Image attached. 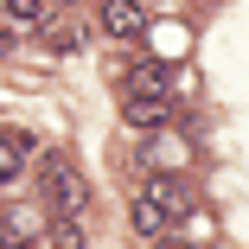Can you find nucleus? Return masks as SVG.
Instances as JSON below:
<instances>
[{
  "label": "nucleus",
  "instance_id": "obj_11",
  "mask_svg": "<svg viewBox=\"0 0 249 249\" xmlns=\"http://www.w3.org/2000/svg\"><path fill=\"white\" fill-rule=\"evenodd\" d=\"M45 38H52L58 52H77V26H52V32H45Z\"/></svg>",
  "mask_w": 249,
  "mask_h": 249
},
{
  "label": "nucleus",
  "instance_id": "obj_12",
  "mask_svg": "<svg viewBox=\"0 0 249 249\" xmlns=\"http://www.w3.org/2000/svg\"><path fill=\"white\" fill-rule=\"evenodd\" d=\"M154 243H160V249H192V243H179V236H154Z\"/></svg>",
  "mask_w": 249,
  "mask_h": 249
},
{
  "label": "nucleus",
  "instance_id": "obj_10",
  "mask_svg": "<svg viewBox=\"0 0 249 249\" xmlns=\"http://www.w3.org/2000/svg\"><path fill=\"white\" fill-rule=\"evenodd\" d=\"M52 249H83V230H77V217H58V224H52Z\"/></svg>",
  "mask_w": 249,
  "mask_h": 249
},
{
  "label": "nucleus",
  "instance_id": "obj_6",
  "mask_svg": "<svg viewBox=\"0 0 249 249\" xmlns=\"http://www.w3.org/2000/svg\"><path fill=\"white\" fill-rule=\"evenodd\" d=\"M26 154H32V141H26V134H0V185H7V179H19Z\"/></svg>",
  "mask_w": 249,
  "mask_h": 249
},
{
  "label": "nucleus",
  "instance_id": "obj_3",
  "mask_svg": "<svg viewBox=\"0 0 249 249\" xmlns=\"http://www.w3.org/2000/svg\"><path fill=\"white\" fill-rule=\"evenodd\" d=\"M122 89H128V96H173V71H166V64H128Z\"/></svg>",
  "mask_w": 249,
  "mask_h": 249
},
{
  "label": "nucleus",
  "instance_id": "obj_4",
  "mask_svg": "<svg viewBox=\"0 0 249 249\" xmlns=\"http://www.w3.org/2000/svg\"><path fill=\"white\" fill-rule=\"evenodd\" d=\"M141 198H154V205H160V211H166L173 224H179V217L192 211V198H185V185H173V179H147V185H141Z\"/></svg>",
  "mask_w": 249,
  "mask_h": 249
},
{
  "label": "nucleus",
  "instance_id": "obj_13",
  "mask_svg": "<svg viewBox=\"0 0 249 249\" xmlns=\"http://www.w3.org/2000/svg\"><path fill=\"white\" fill-rule=\"evenodd\" d=\"M0 45H7V13H0Z\"/></svg>",
  "mask_w": 249,
  "mask_h": 249
},
{
  "label": "nucleus",
  "instance_id": "obj_2",
  "mask_svg": "<svg viewBox=\"0 0 249 249\" xmlns=\"http://www.w3.org/2000/svg\"><path fill=\"white\" fill-rule=\"evenodd\" d=\"M96 19H103V32H109V38H141L147 26H154L141 0H103V13H96Z\"/></svg>",
  "mask_w": 249,
  "mask_h": 249
},
{
  "label": "nucleus",
  "instance_id": "obj_5",
  "mask_svg": "<svg viewBox=\"0 0 249 249\" xmlns=\"http://www.w3.org/2000/svg\"><path fill=\"white\" fill-rule=\"evenodd\" d=\"M173 115V96H128V122L134 128H160Z\"/></svg>",
  "mask_w": 249,
  "mask_h": 249
},
{
  "label": "nucleus",
  "instance_id": "obj_9",
  "mask_svg": "<svg viewBox=\"0 0 249 249\" xmlns=\"http://www.w3.org/2000/svg\"><path fill=\"white\" fill-rule=\"evenodd\" d=\"M0 249H32V230L19 217H0Z\"/></svg>",
  "mask_w": 249,
  "mask_h": 249
},
{
  "label": "nucleus",
  "instance_id": "obj_8",
  "mask_svg": "<svg viewBox=\"0 0 249 249\" xmlns=\"http://www.w3.org/2000/svg\"><path fill=\"white\" fill-rule=\"evenodd\" d=\"M7 26H45V0H0Z\"/></svg>",
  "mask_w": 249,
  "mask_h": 249
},
{
  "label": "nucleus",
  "instance_id": "obj_7",
  "mask_svg": "<svg viewBox=\"0 0 249 249\" xmlns=\"http://www.w3.org/2000/svg\"><path fill=\"white\" fill-rule=\"evenodd\" d=\"M134 230H141V236H166V230H173V217L154 205V198H134Z\"/></svg>",
  "mask_w": 249,
  "mask_h": 249
},
{
  "label": "nucleus",
  "instance_id": "obj_1",
  "mask_svg": "<svg viewBox=\"0 0 249 249\" xmlns=\"http://www.w3.org/2000/svg\"><path fill=\"white\" fill-rule=\"evenodd\" d=\"M38 185H45V205H52L58 217H77V211L89 205V185H83V173H77L64 154H45V160H38Z\"/></svg>",
  "mask_w": 249,
  "mask_h": 249
}]
</instances>
